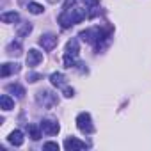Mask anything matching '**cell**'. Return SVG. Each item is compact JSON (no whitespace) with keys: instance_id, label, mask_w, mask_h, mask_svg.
Listing matches in <instances>:
<instances>
[{"instance_id":"1","label":"cell","mask_w":151,"mask_h":151,"mask_svg":"<svg viewBox=\"0 0 151 151\" xmlns=\"http://www.w3.org/2000/svg\"><path fill=\"white\" fill-rule=\"evenodd\" d=\"M84 18H86V9H80V7L73 6V9H62V13L59 14L57 22L60 23L62 29H69L75 23H80Z\"/></svg>"},{"instance_id":"2","label":"cell","mask_w":151,"mask_h":151,"mask_svg":"<svg viewBox=\"0 0 151 151\" xmlns=\"http://www.w3.org/2000/svg\"><path fill=\"white\" fill-rule=\"evenodd\" d=\"M78 37L82 39V41H86V43H100V41H103L105 37H109V34H105L103 30H100V29H86V30H82L80 34H78Z\"/></svg>"},{"instance_id":"3","label":"cell","mask_w":151,"mask_h":151,"mask_svg":"<svg viewBox=\"0 0 151 151\" xmlns=\"http://www.w3.org/2000/svg\"><path fill=\"white\" fill-rule=\"evenodd\" d=\"M36 101H37L41 107H45V109H52V107H55V105L59 103V98H57V94H53L52 91L43 89V91H37Z\"/></svg>"},{"instance_id":"4","label":"cell","mask_w":151,"mask_h":151,"mask_svg":"<svg viewBox=\"0 0 151 151\" xmlns=\"http://www.w3.org/2000/svg\"><path fill=\"white\" fill-rule=\"evenodd\" d=\"M77 123V128L82 132V133H93L94 132V126H93V119H91V114L89 112H80L75 119Z\"/></svg>"},{"instance_id":"5","label":"cell","mask_w":151,"mask_h":151,"mask_svg":"<svg viewBox=\"0 0 151 151\" xmlns=\"http://www.w3.org/2000/svg\"><path fill=\"white\" fill-rule=\"evenodd\" d=\"M64 149L66 151H82V149H87V144L77 137H68L64 140Z\"/></svg>"},{"instance_id":"6","label":"cell","mask_w":151,"mask_h":151,"mask_svg":"<svg viewBox=\"0 0 151 151\" xmlns=\"http://www.w3.org/2000/svg\"><path fill=\"white\" fill-rule=\"evenodd\" d=\"M57 43H59V37L55 34H43L39 37V46H43V50L46 52H52L57 46Z\"/></svg>"},{"instance_id":"7","label":"cell","mask_w":151,"mask_h":151,"mask_svg":"<svg viewBox=\"0 0 151 151\" xmlns=\"http://www.w3.org/2000/svg\"><path fill=\"white\" fill-rule=\"evenodd\" d=\"M39 126H41L45 135H57L59 130H60V124L57 121H53V119H43L39 123Z\"/></svg>"},{"instance_id":"8","label":"cell","mask_w":151,"mask_h":151,"mask_svg":"<svg viewBox=\"0 0 151 151\" xmlns=\"http://www.w3.org/2000/svg\"><path fill=\"white\" fill-rule=\"evenodd\" d=\"M39 62H43V53L37 48H30L27 53V66L29 68H36Z\"/></svg>"},{"instance_id":"9","label":"cell","mask_w":151,"mask_h":151,"mask_svg":"<svg viewBox=\"0 0 151 151\" xmlns=\"http://www.w3.org/2000/svg\"><path fill=\"white\" fill-rule=\"evenodd\" d=\"M20 64H16V62H4L2 64V68H0V75L6 78V77H9V75H14V73H20Z\"/></svg>"},{"instance_id":"10","label":"cell","mask_w":151,"mask_h":151,"mask_svg":"<svg viewBox=\"0 0 151 151\" xmlns=\"http://www.w3.org/2000/svg\"><path fill=\"white\" fill-rule=\"evenodd\" d=\"M78 52H80V48H78V39H69L68 45H66V52H64V55L77 57Z\"/></svg>"},{"instance_id":"11","label":"cell","mask_w":151,"mask_h":151,"mask_svg":"<svg viewBox=\"0 0 151 151\" xmlns=\"http://www.w3.org/2000/svg\"><path fill=\"white\" fill-rule=\"evenodd\" d=\"M50 82H52V86H55L59 89L66 87V77H64L62 73H52L50 75Z\"/></svg>"},{"instance_id":"12","label":"cell","mask_w":151,"mask_h":151,"mask_svg":"<svg viewBox=\"0 0 151 151\" xmlns=\"http://www.w3.org/2000/svg\"><path fill=\"white\" fill-rule=\"evenodd\" d=\"M7 142L13 144V146H22L23 144V133H22V130H13L9 133V137H7Z\"/></svg>"},{"instance_id":"13","label":"cell","mask_w":151,"mask_h":151,"mask_svg":"<svg viewBox=\"0 0 151 151\" xmlns=\"http://www.w3.org/2000/svg\"><path fill=\"white\" fill-rule=\"evenodd\" d=\"M0 20H2V23H16L20 20V14L16 11H7V13H2L0 14Z\"/></svg>"},{"instance_id":"14","label":"cell","mask_w":151,"mask_h":151,"mask_svg":"<svg viewBox=\"0 0 151 151\" xmlns=\"http://www.w3.org/2000/svg\"><path fill=\"white\" fill-rule=\"evenodd\" d=\"M0 109L2 110H11V109H14V100L9 96V94H2L0 96Z\"/></svg>"},{"instance_id":"15","label":"cell","mask_w":151,"mask_h":151,"mask_svg":"<svg viewBox=\"0 0 151 151\" xmlns=\"http://www.w3.org/2000/svg\"><path fill=\"white\" fill-rule=\"evenodd\" d=\"M7 91L13 93L16 98H23V96H25V89H23L20 84H9V86H7Z\"/></svg>"},{"instance_id":"16","label":"cell","mask_w":151,"mask_h":151,"mask_svg":"<svg viewBox=\"0 0 151 151\" xmlns=\"http://www.w3.org/2000/svg\"><path fill=\"white\" fill-rule=\"evenodd\" d=\"M41 133H43V130H41L39 124H30L29 126V137L32 140H39L41 139Z\"/></svg>"},{"instance_id":"17","label":"cell","mask_w":151,"mask_h":151,"mask_svg":"<svg viewBox=\"0 0 151 151\" xmlns=\"http://www.w3.org/2000/svg\"><path fill=\"white\" fill-rule=\"evenodd\" d=\"M27 9H29V13H32V14H41V13L45 11V9H43V6H41V4H37V2H29Z\"/></svg>"},{"instance_id":"18","label":"cell","mask_w":151,"mask_h":151,"mask_svg":"<svg viewBox=\"0 0 151 151\" xmlns=\"http://www.w3.org/2000/svg\"><path fill=\"white\" fill-rule=\"evenodd\" d=\"M7 53H11V55H20L22 53V46H20V43H9L7 45Z\"/></svg>"},{"instance_id":"19","label":"cell","mask_w":151,"mask_h":151,"mask_svg":"<svg viewBox=\"0 0 151 151\" xmlns=\"http://www.w3.org/2000/svg\"><path fill=\"white\" fill-rule=\"evenodd\" d=\"M32 32V23H23L20 29H18V36L20 37H25V36H29Z\"/></svg>"},{"instance_id":"20","label":"cell","mask_w":151,"mask_h":151,"mask_svg":"<svg viewBox=\"0 0 151 151\" xmlns=\"http://www.w3.org/2000/svg\"><path fill=\"white\" fill-rule=\"evenodd\" d=\"M43 149L45 151H59V144L57 142H45L43 144Z\"/></svg>"},{"instance_id":"21","label":"cell","mask_w":151,"mask_h":151,"mask_svg":"<svg viewBox=\"0 0 151 151\" xmlns=\"http://www.w3.org/2000/svg\"><path fill=\"white\" fill-rule=\"evenodd\" d=\"M27 80H29L30 84H36L37 80H41V75H39V73H29V75H27Z\"/></svg>"},{"instance_id":"22","label":"cell","mask_w":151,"mask_h":151,"mask_svg":"<svg viewBox=\"0 0 151 151\" xmlns=\"http://www.w3.org/2000/svg\"><path fill=\"white\" fill-rule=\"evenodd\" d=\"M62 94H64L66 98H73V96H75V91H73L71 87H68V86H66V87L62 89Z\"/></svg>"},{"instance_id":"23","label":"cell","mask_w":151,"mask_h":151,"mask_svg":"<svg viewBox=\"0 0 151 151\" xmlns=\"http://www.w3.org/2000/svg\"><path fill=\"white\" fill-rule=\"evenodd\" d=\"M84 4L93 9V7H98V6H100V0H84Z\"/></svg>"},{"instance_id":"24","label":"cell","mask_w":151,"mask_h":151,"mask_svg":"<svg viewBox=\"0 0 151 151\" xmlns=\"http://www.w3.org/2000/svg\"><path fill=\"white\" fill-rule=\"evenodd\" d=\"M73 6H75V0H66L64 6H62V9H71Z\"/></svg>"},{"instance_id":"25","label":"cell","mask_w":151,"mask_h":151,"mask_svg":"<svg viewBox=\"0 0 151 151\" xmlns=\"http://www.w3.org/2000/svg\"><path fill=\"white\" fill-rule=\"evenodd\" d=\"M46 2H50V4H57L59 0H46Z\"/></svg>"}]
</instances>
